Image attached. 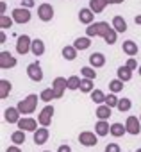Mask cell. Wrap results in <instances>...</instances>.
<instances>
[{
	"label": "cell",
	"instance_id": "20",
	"mask_svg": "<svg viewBox=\"0 0 141 152\" xmlns=\"http://www.w3.org/2000/svg\"><path fill=\"white\" fill-rule=\"evenodd\" d=\"M63 56H64L66 59H75V50L70 48V47H66V48L63 50Z\"/></svg>",
	"mask_w": 141,
	"mask_h": 152
},
{
	"label": "cell",
	"instance_id": "21",
	"mask_svg": "<svg viewBox=\"0 0 141 152\" xmlns=\"http://www.w3.org/2000/svg\"><path fill=\"white\" fill-rule=\"evenodd\" d=\"M129 70H130L129 66H127V68H120V70H118V73H120V77H121L123 81L130 79V72H129Z\"/></svg>",
	"mask_w": 141,
	"mask_h": 152
},
{
	"label": "cell",
	"instance_id": "24",
	"mask_svg": "<svg viewBox=\"0 0 141 152\" xmlns=\"http://www.w3.org/2000/svg\"><path fill=\"white\" fill-rule=\"evenodd\" d=\"M6 118H7L9 122H15V120H16V111H15V109H7V111H6Z\"/></svg>",
	"mask_w": 141,
	"mask_h": 152
},
{
	"label": "cell",
	"instance_id": "33",
	"mask_svg": "<svg viewBox=\"0 0 141 152\" xmlns=\"http://www.w3.org/2000/svg\"><path fill=\"white\" fill-rule=\"evenodd\" d=\"M111 90L113 91H118V90H121V84L118 81H114V83H111Z\"/></svg>",
	"mask_w": 141,
	"mask_h": 152
},
{
	"label": "cell",
	"instance_id": "7",
	"mask_svg": "<svg viewBox=\"0 0 141 152\" xmlns=\"http://www.w3.org/2000/svg\"><path fill=\"white\" fill-rule=\"evenodd\" d=\"M113 25H114V29H116L118 32H125V31H127V23H125V20H123L121 16H114V18H113Z\"/></svg>",
	"mask_w": 141,
	"mask_h": 152
},
{
	"label": "cell",
	"instance_id": "2",
	"mask_svg": "<svg viewBox=\"0 0 141 152\" xmlns=\"http://www.w3.org/2000/svg\"><path fill=\"white\" fill-rule=\"evenodd\" d=\"M13 20H15L16 23H27V22L31 20V11L25 9V7L15 9V11H13Z\"/></svg>",
	"mask_w": 141,
	"mask_h": 152
},
{
	"label": "cell",
	"instance_id": "40",
	"mask_svg": "<svg viewBox=\"0 0 141 152\" xmlns=\"http://www.w3.org/2000/svg\"><path fill=\"white\" fill-rule=\"evenodd\" d=\"M0 9H2V15L6 13V2H2V6H0Z\"/></svg>",
	"mask_w": 141,
	"mask_h": 152
},
{
	"label": "cell",
	"instance_id": "37",
	"mask_svg": "<svg viewBox=\"0 0 141 152\" xmlns=\"http://www.w3.org/2000/svg\"><path fill=\"white\" fill-rule=\"evenodd\" d=\"M50 97H52V91H48V90L43 91V99H45V100H50Z\"/></svg>",
	"mask_w": 141,
	"mask_h": 152
},
{
	"label": "cell",
	"instance_id": "35",
	"mask_svg": "<svg viewBox=\"0 0 141 152\" xmlns=\"http://www.w3.org/2000/svg\"><path fill=\"white\" fill-rule=\"evenodd\" d=\"M105 100H107V104H109V106H114V104H116V99H114L113 95H111V97H107Z\"/></svg>",
	"mask_w": 141,
	"mask_h": 152
},
{
	"label": "cell",
	"instance_id": "19",
	"mask_svg": "<svg viewBox=\"0 0 141 152\" xmlns=\"http://www.w3.org/2000/svg\"><path fill=\"white\" fill-rule=\"evenodd\" d=\"M137 127H139V125H137L136 118H130V120H129V131H130L132 134H137V131H139Z\"/></svg>",
	"mask_w": 141,
	"mask_h": 152
},
{
	"label": "cell",
	"instance_id": "16",
	"mask_svg": "<svg viewBox=\"0 0 141 152\" xmlns=\"http://www.w3.org/2000/svg\"><path fill=\"white\" fill-rule=\"evenodd\" d=\"M91 63H93L95 66H102V64H104V56H102V54H93V56H91Z\"/></svg>",
	"mask_w": 141,
	"mask_h": 152
},
{
	"label": "cell",
	"instance_id": "15",
	"mask_svg": "<svg viewBox=\"0 0 141 152\" xmlns=\"http://www.w3.org/2000/svg\"><path fill=\"white\" fill-rule=\"evenodd\" d=\"M89 47V39L88 38H79L75 41V48H88Z\"/></svg>",
	"mask_w": 141,
	"mask_h": 152
},
{
	"label": "cell",
	"instance_id": "26",
	"mask_svg": "<svg viewBox=\"0 0 141 152\" xmlns=\"http://www.w3.org/2000/svg\"><path fill=\"white\" fill-rule=\"evenodd\" d=\"M118 107H120L121 111H123V109H129V107H130V102H129L127 99H123V100H121V102L118 104Z\"/></svg>",
	"mask_w": 141,
	"mask_h": 152
},
{
	"label": "cell",
	"instance_id": "25",
	"mask_svg": "<svg viewBox=\"0 0 141 152\" xmlns=\"http://www.w3.org/2000/svg\"><path fill=\"white\" fill-rule=\"evenodd\" d=\"M20 127L22 129H34V122L32 120H23V122H20Z\"/></svg>",
	"mask_w": 141,
	"mask_h": 152
},
{
	"label": "cell",
	"instance_id": "22",
	"mask_svg": "<svg viewBox=\"0 0 141 152\" xmlns=\"http://www.w3.org/2000/svg\"><path fill=\"white\" fill-rule=\"evenodd\" d=\"M111 132H113L114 136H121V134H123V127H121L120 124H114V125L111 127Z\"/></svg>",
	"mask_w": 141,
	"mask_h": 152
},
{
	"label": "cell",
	"instance_id": "4",
	"mask_svg": "<svg viewBox=\"0 0 141 152\" xmlns=\"http://www.w3.org/2000/svg\"><path fill=\"white\" fill-rule=\"evenodd\" d=\"M93 18H95V15H93V11H91L89 7H84V9L79 11V20H81L82 23H91Z\"/></svg>",
	"mask_w": 141,
	"mask_h": 152
},
{
	"label": "cell",
	"instance_id": "13",
	"mask_svg": "<svg viewBox=\"0 0 141 152\" xmlns=\"http://www.w3.org/2000/svg\"><path fill=\"white\" fill-rule=\"evenodd\" d=\"M52 113H54V109H52V107H47V109L43 111V115H41V124H45V125H47V124L50 122Z\"/></svg>",
	"mask_w": 141,
	"mask_h": 152
},
{
	"label": "cell",
	"instance_id": "23",
	"mask_svg": "<svg viewBox=\"0 0 141 152\" xmlns=\"http://www.w3.org/2000/svg\"><path fill=\"white\" fill-rule=\"evenodd\" d=\"M79 86H81V83H79L77 77H72V79L68 81V88H70V90H75V88H79Z\"/></svg>",
	"mask_w": 141,
	"mask_h": 152
},
{
	"label": "cell",
	"instance_id": "14",
	"mask_svg": "<svg viewBox=\"0 0 141 152\" xmlns=\"http://www.w3.org/2000/svg\"><path fill=\"white\" fill-rule=\"evenodd\" d=\"M81 141H82L84 145H95V143H97V140H95V138H93L91 134H88V132L81 136Z\"/></svg>",
	"mask_w": 141,
	"mask_h": 152
},
{
	"label": "cell",
	"instance_id": "9",
	"mask_svg": "<svg viewBox=\"0 0 141 152\" xmlns=\"http://www.w3.org/2000/svg\"><path fill=\"white\" fill-rule=\"evenodd\" d=\"M43 50H45V47H43V41H41V39H36V41H32V52H34L36 56L43 54Z\"/></svg>",
	"mask_w": 141,
	"mask_h": 152
},
{
	"label": "cell",
	"instance_id": "8",
	"mask_svg": "<svg viewBox=\"0 0 141 152\" xmlns=\"http://www.w3.org/2000/svg\"><path fill=\"white\" fill-rule=\"evenodd\" d=\"M27 50H29V38L27 36H20L18 38V52L25 54Z\"/></svg>",
	"mask_w": 141,
	"mask_h": 152
},
{
	"label": "cell",
	"instance_id": "11",
	"mask_svg": "<svg viewBox=\"0 0 141 152\" xmlns=\"http://www.w3.org/2000/svg\"><path fill=\"white\" fill-rule=\"evenodd\" d=\"M16 61L13 59V56L11 54H7V52H4L2 54V66H13Z\"/></svg>",
	"mask_w": 141,
	"mask_h": 152
},
{
	"label": "cell",
	"instance_id": "18",
	"mask_svg": "<svg viewBox=\"0 0 141 152\" xmlns=\"http://www.w3.org/2000/svg\"><path fill=\"white\" fill-rule=\"evenodd\" d=\"M11 23H13V20H11L9 16H6V15H2V16H0V25H2V29H7V27H11Z\"/></svg>",
	"mask_w": 141,
	"mask_h": 152
},
{
	"label": "cell",
	"instance_id": "1",
	"mask_svg": "<svg viewBox=\"0 0 141 152\" xmlns=\"http://www.w3.org/2000/svg\"><path fill=\"white\" fill-rule=\"evenodd\" d=\"M88 34H89V36H93V34H102L107 43H114V39H116V32H114L113 29H109V25L104 23V22L95 23V25H89Z\"/></svg>",
	"mask_w": 141,
	"mask_h": 152
},
{
	"label": "cell",
	"instance_id": "39",
	"mask_svg": "<svg viewBox=\"0 0 141 152\" xmlns=\"http://www.w3.org/2000/svg\"><path fill=\"white\" fill-rule=\"evenodd\" d=\"M59 152H70V148H68V147H61Z\"/></svg>",
	"mask_w": 141,
	"mask_h": 152
},
{
	"label": "cell",
	"instance_id": "5",
	"mask_svg": "<svg viewBox=\"0 0 141 152\" xmlns=\"http://www.w3.org/2000/svg\"><path fill=\"white\" fill-rule=\"evenodd\" d=\"M105 6H107L105 0H89V9L93 13H102L105 9Z\"/></svg>",
	"mask_w": 141,
	"mask_h": 152
},
{
	"label": "cell",
	"instance_id": "31",
	"mask_svg": "<svg viewBox=\"0 0 141 152\" xmlns=\"http://www.w3.org/2000/svg\"><path fill=\"white\" fill-rule=\"evenodd\" d=\"M93 100H95V102H102V100H104V95H102L100 91H95V93H93Z\"/></svg>",
	"mask_w": 141,
	"mask_h": 152
},
{
	"label": "cell",
	"instance_id": "34",
	"mask_svg": "<svg viewBox=\"0 0 141 152\" xmlns=\"http://www.w3.org/2000/svg\"><path fill=\"white\" fill-rule=\"evenodd\" d=\"M82 72H84V75H86V77H95V72H91L89 68H84Z\"/></svg>",
	"mask_w": 141,
	"mask_h": 152
},
{
	"label": "cell",
	"instance_id": "38",
	"mask_svg": "<svg viewBox=\"0 0 141 152\" xmlns=\"http://www.w3.org/2000/svg\"><path fill=\"white\" fill-rule=\"evenodd\" d=\"M105 2H107V4H121L123 0H105Z\"/></svg>",
	"mask_w": 141,
	"mask_h": 152
},
{
	"label": "cell",
	"instance_id": "29",
	"mask_svg": "<svg viewBox=\"0 0 141 152\" xmlns=\"http://www.w3.org/2000/svg\"><path fill=\"white\" fill-rule=\"evenodd\" d=\"M22 2V6L25 7V9H31L32 6H34V0H20Z\"/></svg>",
	"mask_w": 141,
	"mask_h": 152
},
{
	"label": "cell",
	"instance_id": "10",
	"mask_svg": "<svg viewBox=\"0 0 141 152\" xmlns=\"http://www.w3.org/2000/svg\"><path fill=\"white\" fill-rule=\"evenodd\" d=\"M123 50H125L127 54H130V56H132V54H136V52H137V47H136V43H134V41H125V43H123Z\"/></svg>",
	"mask_w": 141,
	"mask_h": 152
},
{
	"label": "cell",
	"instance_id": "27",
	"mask_svg": "<svg viewBox=\"0 0 141 152\" xmlns=\"http://www.w3.org/2000/svg\"><path fill=\"white\" fill-rule=\"evenodd\" d=\"M98 116H100V118H107V116H109V109H107V107H100V109H98Z\"/></svg>",
	"mask_w": 141,
	"mask_h": 152
},
{
	"label": "cell",
	"instance_id": "3",
	"mask_svg": "<svg viewBox=\"0 0 141 152\" xmlns=\"http://www.w3.org/2000/svg\"><path fill=\"white\" fill-rule=\"evenodd\" d=\"M38 16L43 20V22H50L54 18V7L50 4H41L38 7Z\"/></svg>",
	"mask_w": 141,
	"mask_h": 152
},
{
	"label": "cell",
	"instance_id": "42",
	"mask_svg": "<svg viewBox=\"0 0 141 152\" xmlns=\"http://www.w3.org/2000/svg\"><path fill=\"white\" fill-rule=\"evenodd\" d=\"M7 152H18V150H16V148H9Z\"/></svg>",
	"mask_w": 141,
	"mask_h": 152
},
{
	"label": "cell",
	"instance_id": "30",
	"mask_svg": "<svg viewBox=\"0 0 141 152\" xmlns=\"http://www.w3.org/2000/svg\"><path fill=\"white\" fill-rule=\"evenodd\" d=\"M97 131H98V134H105L107 132V125L105 124H98L97 125Z\"/></svg>",
	"mask_w": 141,
	"mask_h": 152
},
{
	"label": "cell",
	"instance_id": "28",
	"mask_svg": "<svg viewBox=\"0 0 141 152\" xmlns=\"http://www.w3.org/2000/svg\"><path fill=\"white\" fill-rule=\"evenodd\" d=\"M13 141H15V143H22V141H23V134H22V132H15V134H13Z\"/></svg>",
	"mask_w": 141,
	"mask_h": 152
},
{
	"label": "cell",
	"instance_id": "6",
	"mask_svg": "<svg viewBox=\"0 0 141 152\" xmlns=\"http://www.w3.org/2000/svg\"><path fill=\"white\" fill-rule=\"evenodd\" d=\"M29 75H31V79H34V81H41L43 73H41V68H39L38 63H34V64L29 66Z\"/></svg>",
	"mask_w": 141,
	"mask_h": 152
},
{
	"label": "cell",
	"instance_id": "17",
	"mask_svg": "<svg viewBox=\"0 0 141 152\" xmlns=\"http://www.w3.org/2000/svg\"><path fill=\"white\" fill-rule=\"evenodd\" d=\"M45 140H47V131H45V129L38 131V132H36V136H34V141H36V143H43Z\"/></svg>",
	"mask_w": 141,
	"mask_h": 152
},
{
	"label": "cell",
	"instance_id": "32",
	"mask_svg": "<svg viewBox=\"0 0 141 152\" xmlns=\"http://www.w3.org/2000/svg\"><path fill=\"white\" fill-rule=\"evenodd\" d=\"M81 88H82L84 91H89V90H91V83H89V81H84V83H81Z\"/></svg>",
	"mask_w": 141,
	"mask_h": 152
},
{
	"label": "cell",
	"instance_id": "36",
	"mask_svg": "<svg viewBox=\"0 0 141 152\" xmlns=\"http://www.w3.org/2000/svg\"><path fill=\"white\" fill-rule=\"evenodd\" d=\"M107 152H120V148H118L116 145H109V147H107Z\"/></svg>",
	"mask_w": 141,
	"mask_h": 152
},
{
	"label": "cell",
	"instance_id": "12",
	"mask_svg": "<svg viewBox=\"0 0 141 152\" xmlns=\"http://www.w3.org/2000/svg\"><path fill=\"white\" fill-rule=\"evenodd\" d=\"M34 100H36V97H29L25 104L22 102V106H20V109H23V111H32V107H34Z\"/></svg>",
	"mask_w": 141,
	"mask_h": 152
},
{
	"label": "cell",
	"instance_id": "41",
	"mask_svg": "<svg viewBox=\"0 0 141 152\" xmlns=\"http://www.w3.org/2000/svg\"><path fill=\"white\" fill-rule=\"evenodd\" d=\"M136 23H141V16H136Z\"/></svg>",
	"mask_w": 141,
	"mask_h": 152
}]
</instances>
